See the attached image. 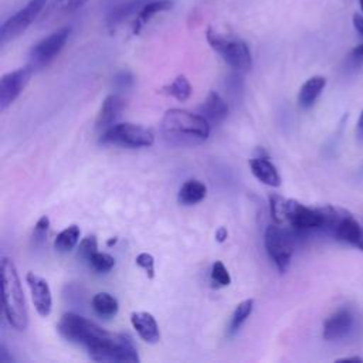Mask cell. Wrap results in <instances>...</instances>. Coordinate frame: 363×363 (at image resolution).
Listing matches in <instances>:
<instances>
[{"mask_svg":"<svg viewBox=\"0 0 363 363\" xmlns=\"http://www.w3.org/2000/svg\"><path fill=\"white\" fill-rule=\"evenodd\" d=\"M228 233H227V228L225 227H220L217 231H216V240L218 242H223L225 238H227Z\"/></svg>","mask_w":363,"mask_h":363,"instance_id":"obj_35","label":"cell"},{"mask_svg":"<svg viewBox=\"0 0 363 363\" xmlns=\"http://www.w3.org/2000/svg\"><path fill=\"white\" fill-rule=\"evenodd\" d=\"M92 308L99 316H115L119 309V303L115 296L108 292H98L92 298Z\"/></svg>","mask_w":363,"mask_h":363,"instance_id":"obj_21","label":"cell"},{"mask_svg":"<svg viewBox=\"0 0 363 363\" xmlns=\"http://www.w3.org/2000/svg\"><path fill=\"white\" fill-rule=\"evenodd\" d=\"M207 41L210 47L235 71L245 72L252 65L250 47L245 41L237 38H227L211 28L207 30Z\"/></svg>","mask_w":363,"mask_h":363,"instance_id":"obj_5","label":"cell"},{"mask_svg":"<svg viewBox=\"0 0 363 363\" xmlns=\"http://www.w3.org/2000/svg\"><path fill=\"white\" fill-rule=\"evenodd\" d=\"M162 92L176 98L180 102H184L191 95V85L184 75H177L170 84H167L162 88Z\"/></svg>","mask_w":363,"mask_h":363,"instance_id":"obj_24","label":"cell"},{"mask_svg":"<svg viewBox=\"0 0 363 363\" xmlns=\"http://www.w3.org/2000/svg\"><path fill=\"white\" fill-rule=\"evenodd\" d=\"M136 264L145 269L147 278H153L155 277V259L150 254L147 252H140L138 257H136Z\"/></svg>","mask_w":363,"mask_h":363,"instance_id":"obj_30","label":"cell"},{"mask_svg":"<svg viewBox=\"0 0 363 363\" xmlns=\"http://www.w3.org/2000/svg\"><path fill=\"white\" fill-rule=\"evenodd\" d=\"M71 34L69 27H62L50 35L44 37L41 41H38L33 48L30 50V64L33 69L43 68L48 65L64 48Z\"/></svg>","mask_w":363,"mask_h":363,"instance_id":"obj_9","label":"cell"},{"mask_svg":"<svg viewBox=\"0 0 363 363\" xmlns=\"http://www.w3.org/2000/svg\"><path fill=\"white\" fill-rule=\"evenodd\" d=\"M79 235H81V230L77 224H71L67 228H64L55 238L54 241V247L55 250H58L60 252H68L71 251L79 241Z\"/></svg>","mask_w":363,"mask_h":363,"instance_id":"obj_23","label":"cell"},{"mask_svg":"<svg viewBox=\"0 0 363 363\" xmlns=\"http://www.w3.org/2000/svg\"><path fill=\"white\" fill-rule=\"evenodd\" d=\"M130 323L142 340L147 343H157L160 340V330L156 319L149 312H133Z\"/></svg>","mask_w":363,"mask_h":363,"instance_id":"obj_14","label":"cell"},{"mask_svg":"<svg viewBox=\"0 0 363 363\" xmlns=\"http://www.w3.org/2000/svg\"><path fill=\"white\" fill-rule=\"evenodd\" d=\"M99 142L104 145H115V146H123V147H147L153 145L155 136L153 133L136 123H115L109 128H106Z\"/></svg>","mask_w":363,"mask_h":363,"instance_id":"obj_6","label":"cell"},{"mask_svg":"<svg viewBox=\"0 0 363 363\" xmlns=\"http://www.w3.org/2000/svg\"><path fill=\"white\" fill-rule=\"evenodd\" d=\"M0 269L4 316L16 330H26L28 326V311L16 265L10 258L3 257Z\"/></svg>","mask_w":363,"mask_h":363,"instance_id":"obj_4","label":"cell"},{"mask_svg":"<svg viewBox=\"0 0 363 363\" xmlns=\"http://www.w3.org/2000/svg\"><path fill=\"white\" fill-rule=\"evenodd\" d=\"M160 130L169 145L194 146L208 138L210 122L200 113L173 108L163 115Z\"/></svg>","mask_w":363,"mask_h":363,"instance_id":"obj_3","label":"cell"},{"mask_svg":"<svg viewBox=\"0 0 363 363\" xmlns=\"http://www.w3.org/2000/svg\"><path fill=\"white\" fill-rule=\"evenodd\" d=\"M264 244L277 269L281 274L286 272L294 254V234L279 225H268L264 234Z\"/></svg>","mask_w":363,"mask_h":363,"instance_id":"obj_7","label":"cell"},{"mask_svg":"<svg viewBox=\"0 0 363 363\" xmlns=\"http://www.w3.org/2000/svg\"><path fill=\"white\" fill-rule=\"evenodd\" d=\"M326 85V78L320 77V75H313L309 79H306L298 94V104L301 108H311L315 101L318 99V96L320 95V92L323 91Z\"/></svg>","mask_w":363,"mask_h":363,"instance_id":"obj_18","label":"cell"},{"mask_svg":"<svg viewBox=\"0 0 363 363\" xmlns=\"http://www.w3.org/2000/svg\"><path fill=\"white\" fill-rule=\"evenodd\" d=\"M359 4H360V9H362V11H363V0H359Z\"/></svg>","mask_w":363,"mask_h":363,"instance_id":"obj_39","label":"cell"},{"mask_svg":"<svg viewBox=\"0 0 363 363\" xmlns=\"http://www.w3.org/2000/svg\"><path fill=\"white\" fill-rule=\"evenodd\" d=\"M116 242V238H113V240H109L108 241V245H112V244H115Z\"/></svg>","mask_w":363,"mask_h":363,"instance_id":"obj_38","label":"cell"},{"mask_svg":"<svg viewBox=\"0 0 363 363\" xmlns=\"http://www.w3.org/2000/svg\"><path fill=\"white\" fill-rule=\"evenodd\" d=\"M48 0H28V3L14 13L11 17H9L3 24L0 26V43L4 45L6 43L17 38L20 34H23L33 21L40 16L43 9Z\"/></svg>","mask_w":363,"mask_h":363,"instance_id":"obj_8","label":"cell"},{"mask_svg":"<svg viewBox=\"0 0 363 363\" xmlns=\"http://www.w3.org/2000/svg\"><path fill=\"white\" fill-rule=\"evenodd\" d=\"M113 82H115V85H116L118 88L126 89V88H129V86L133 84V77H132V74L128 72V71H121L119 74H116Z\"/></svg>","mask_w":363,"mask_h":363,"instance_id":"obj_32","label":"cell"},{"mask_svg":"<svg viewBox=\"0 0 363 363\" xmlns=\"http://www.w3.org/2000/svg\"><path fill=\"white\" fill-rule=\"evenodd\" d=\"M363 65V43L356 45L346 58L347 69H356Z\"/></svg>","mask_w":363,"mask_h":363,"instance_id":"obj_29","label":"cell"},{"mask_svg":"<svg viewBox=\"0 0 363 363\" xmlns=\"http://www.w3.org/2000/svg\"><path fill=\"white\" fill-rule=\"evenodd\" d=\"M48 227H50V218L47 216H43L38 218L35 227H34V238L37 241H41L44 240V237L47 235V231H48Z\"/></svg>","mask_w":363,"mask_h":363,"instance_id":"obj_31","label":"cell"},{"mask_svg":"<svg viewBox=\"0 0 363 363\" xmlns=\"http://www.w3.org/2000/svg\"><path fill=\"white\" fill-rule=\"evenodd\" d=\"M252 309H254V299H245V301L240 302L235 306V309H234V312L231 315L230 323H228V330H227L228 336H233V335H235L240 330L242 323L251 315Z\"/></svg>","mask_w":363,"mask_h":363,"instance_id":"obj_22","label":"cell"},{"mask_svg":"<svg viewBox=\"0 0 363 363\" xmlns=\"http://www.w3.org/2000/svg\"><path fill=\"white\" fill-rule=\"evenodd\" d=\"M252 174L264 184L278 187L281 184V176L277 167L267 157H254L250 162Z\"/></svg>","mask_w":363,"mask_h":363,"instance_id":"obj_17","label":"cell"},{"mask_svg":"<svg viewBox=\"0 0 363 363\" xmlns=\"http://www.w3.org/2000/svg\"><path fill=\"white\" fill-rule=\"evenodd\" d=\"M332 235L337 241L346 242V244L363 251V227L357 223V220L350 213L346 211L342 216V218L336 224Z\"/></svg>","mask_w":363,"mask_h":363,"instance_id":"obj_13","label":"cell"},{"mask_svg":"<svg viewBox=\"0 0 363 363\" xmlns=\"http://www.w3.org/2000/svg\"><path fill=\"white\" fill-rule=\"evenodd\" d=\"M98 251V242H96V237L95 235H86L85 238H82L79 241L78 245V255L85 259L89 261V258Z\"/></svg>","mask_w":363,"mask_h":363,"instance_id":"obj_27","label":"cell"},{"mask_svg":"<svg viewBox=\"0 0 363 363\" xmlns=\"http://www.w3.org/2000/svg\"><path fill=\"white\" fill-rule=\"evenodd\" d=\"M57 330L65 340L85 347L94 362H139L138 349L128 335L109 332L77 313H64L57 323Z\"/></svg>","mask_w":363,"mask_h":363,"instance_id":"obj_1","label":"cell"},{"mask_svg":"<svg viewBox=\"0 0 363 363\" xmlns=\"http://www.w3.org/2000/svg\"><path fill=\"white\" fill-rule=\"evenodd\" d=\"M123 108H125V101L122 99V96H119L116 94L108 95L101 105V109H99V113L96 118V128L106 129V128L115 125V122L121 116Z\"/></svg>","mask_w":363,"mask_h":363,"instance_id":"obj_15","label":"cell"},{"mask_svg":"<svg viewBox=\"0 0 363 363\" xmlns=\"http://www.w3.org/2000/svg\"><path fill=\"white\" fill-rule=\"evenodd\" d=\"M353 326V313L347 308L337 309L323 322V339L335 342L345 337Z\"/></svg>","mask_w":363,"mask_h":363,"instance_id":"obj_12","label":"cell"},{"mask_svg":"<svg viewBox=\"0 0 363 363\" xmlns=\"http://www.w3.org/2000/svg\"><path fill=\"white\" fill-rule=\"evenodd\" d=\"M356 136H357L359 142L363 143V111L360 112V116H359L357 123H356Z\"/></svg>","mask_w":363,"mask_h":363,"instance_id":"obj_34","label":"cell"},{"mask_svg":"<svg viewBox=\"0 0 363 363\" xmlns=\"http://www.w3.org/2000/svg\"><path fill=\"white\" fill-rule=\"evenodd\" d=\"M26 281L28 284L35 311L41 316H48L52 308V296H51V289L48 282L43 277L34 272H27Z\"/></svg>","mask_w":363,"mask_h":363,"instance_id":"obj_11","label":"cell"},{"mask_svg":"<svg viewBox=\"0 0 363 363\" xmlns=\"http://www.w3.org/2000/svg\"><path fill=\"white\" fill-rule=\"evenodd\" d=\"M271 216L281 224L288 223L294 233L305 234L309 231L325 230L332 234L337 221L345 214V210L325 206V207H308L296 200H286L281 196H269Z\"/></svg>","mask_w":363,"mask_h":363,"instance_id":"obj_2","label":"cell"},{"mask_svg":"<svg viewBox=\"0 0 363 363\" xmlns=\"http://www.w3.org/2000/svg\"><path fill=\"white\" fill-rule=\"evenodd\" d=\"M211 279L218 286H227L231 284V277L221 261H216L211 267Z\"/></svg>","mask_w":363,"mask_h":363,"instance_id":"obj_28","label":"cell"},{"mask_svg":"<svg viewBox=\"0 0 363 363\" xmlns=\"http://www.w3.org/2000/svg\"><path fill=\"white\" fill-rule=\"evenodd\" d=\"M353 27L363 37V16L362 14H357V13L353 14Z\"/></svg>","mask_w":363,"mask_h":363,"instance_id":"obj_33","label":"cell"},{"mask_svg":"<svg viewBox=\"0 0 363 363\" xmlns=\"http://www.w3.org/2000/svg\"><path fill=\"white\" fill-rule=\"evenodd\" d=\"M172 4L173 3L170 0H147L136 14V27L139 28L140 26L147 23L155 14L169 10Z\"/></svg>","mask_w":363,"mask_h":363,"instance_id":"obj_25","label":"cell"},{"mask_svg":"<svg viewBox=\"0 0 363 363\" xmlns=\"http://www.w3.org/2000/svg\"><path fill=\"white\" fill-rule=\"evenodd\" d=\"M0 360L1 362H13V357H9L7 356V350H6V347H4V345H1L0 346Z\"/></svg>","mask_w":363,"mask_h":363,"instance_id":"obj_36","label":"cell"},{"mask_svg":"<svg viewBox=\"0 0 363 363\" xmlns=\"http://www.w3.org/2000/svg\"><path fill=\"white\" fill-rule=\"evenodd\" d=\"M207 194V187L204 183H201L200 180H194V179H190V180H186L180 190H179V201L182 204H186V206H191V204H197L200 203Z\"/></svg>","mask_w":363,"mask_h":363,"instance_id":"obj_20","label":"cell"},{"mask_svg":"<svg viewBox=\"0 0 363 363\" xmlns=\"http://www.w3.org/2000/svg\"><path fill=\"white\" fill-rule=\"evenodd\" d=\"M91 264V267L98 271V272H108L113 268L115 265V259L112 255L106 254V252H99L96 251L88 261Z\"/></svg>","mask_w":363,"mask_h":363,"instance_id":"obj_26","label":"cell"},{"mask_svg":"<svg viewBox=\"0 0 363 363\" xmlns=\"http://www.w3.org/2000/svg\"><path fill=\"white\" fill-rule=\"evenodd\" d=\"M33 67L27 65L4 74L0 79V111H6L23 92L33 74Z\"/></svg>","mask_w":363,"mask_h":363,"instance_id":"obj_10","label":"cell"},{"mask_svg":"<svg viewBox=\"0 0 363 363\" xmlns=\"http://www.w3.org/2000/svg\"><path fill=\"white\" fill-rule=\"evenodd\" d=\"M200 115L211 123L221 122L228 115V104L216 91L208 92L206 101L199 108Z\"/></svg>","mask_w":363,"mask_h":363,"instance_id":"obj_16","label":"cell"},{"mask_svg":"<svg viewBox=\"0 0 363 363\" xmlns=\"http://www.w3.org/2000/svg\"><path fill=\"white\" fill-rule=\"evenodd\" d=\"M146 1L147 0H126L123 3L116 4L108 14V18H106L108 27L113 28L119 26L122 21H125L128 17L138 14Z\"/></svg>","mask_w":363,"mask_h":363,"instance_id":"obj_19","label":"cell"},{"mask_svg":"<svg viewBox=\"0 0 363 363\" xmlns=\"http://www.w3.org/2000/svg\"><path fill=\"white\" fill-rule=\"evenodd\" d=\"M337 362H354V363H362L363 359L359 357V356H352V357H343V359H339Z\"/></svg>","mask_w":363,"mask_h":363,"instance_id":"obj_37","label":"cell"}]
</instances>
